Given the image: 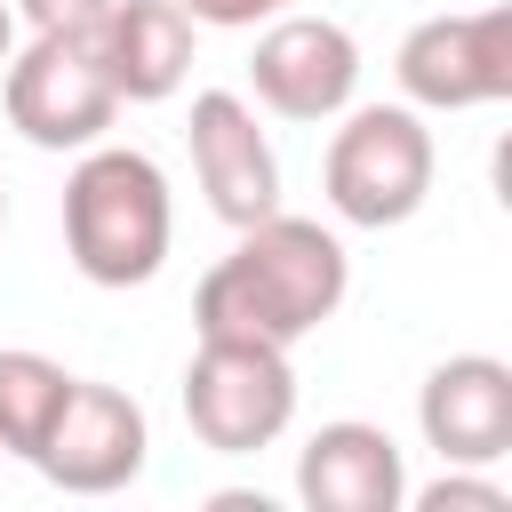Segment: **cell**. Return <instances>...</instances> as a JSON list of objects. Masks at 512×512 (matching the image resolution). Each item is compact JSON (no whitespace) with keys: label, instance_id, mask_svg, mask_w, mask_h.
I'll return each mask as SVG.
<instances>
[{"label":"cell","instance_id":"cell-1","mask_svg":"<svg viewBox=\"0 0 512 512\" xmlns=\"http://www.w3.org/2000/svg\"><path fill=\"white\" fill-rule=\"evenodd\" d=\"M352 296V256L328 224L312 216H256L232 256H216L192 288V328L200 336H248V344H280L296 352L312 328L336 320V304Z\"/></svg>","mask_w":512,"mask_h":512},{"label":"cell","instance_id":"cell-2","mask_svg":"<svg viewBox=\"0 0 512 512\" xmlns=\"http://www.w3.org/2000/svg\"><path fill=\"white\" fill-rule=\"evenodd\" d=\"M176 240L168 168L136 144H88L64 176V256L88 288H144L160 280Z\"/></svg>","mask_w":512,"mask_h":512},{"label":"cell","instance_id":"cell-3","mask_svg":"<svg viewBox=\"0 0 512 512\" xmlns=\"http://www.w3.org/2000/svg\"><path fill=\"white\" fill-rule=\"evenodd\" d=\"M440 152L416 104H344L336 136L320 152V192L336 208V224L352 232H392L432 200Z\"/></svg>","mask_w":512,"mask_h":512},{"label":"cell","instance_id":"cell-4","mask_svg":"<svg viewBox=\"0 0 512 512\" xmlns=\"http://www.w3.org/2000/svg\"><path fill=\"white\" fill-rule=\"evenodd\" d=\"M0 112L32 152H88L120 120V88L96 56V40H56L32 32L0 64Z\"/></svg>","mask_w":512,"mask_h":512},{"label":"cell","instance_id":"cell-5","mask_svg":"<svg viewBox=\"0 0 512 512\" xmlns=\"http://www.w3.org/2000/svg\"><path fill=\"white\" fill-rule=\"evenodd\" d=\"M184 424L216 456H256L296 424V368L280 344L248 336H200L184 360Z\"/></svg>","mask_w":512,"mask_h":512},{"label":"cell","instance_id":"cell-6","mask_svg":"<svg viewBox=\"0 0 512 512\" xmlns=\"http://www.w3.org/2000/svg\"><path fill=\"white\" fill-rule=\"evenodd\" d=\"M392 80L416 112H480L512 96V8H456L408 24Z\"/></svg>","mask_w":512,"mask_h":512},{"label":"cell","instance_id":"cell-7","mask_svg":"<svg viewBox=\"0 0 512 512\" xmlns=\"http://www.w3.org/2000/svg\"><path fill=\"white\" fill-rule=\"evenodd\" d=\"M248 88H256V104H264L272 120L328 128V120L360 96V40H352L336 16L280 8V16H264V32H256Z\"/></svg>","mask_w":512,"mask_h":512},{"label":"cell","instance_id":"cell-8","mask_svg":"<svg viewBox=\"0 0 512 512\" xmlns=\"http://www.w3.org/2000/svg\"><path fill=\"white\" fill-rule=\"evenodd\" d=\"M144 464H152V424H144V408H136L120 384L72 376L64 416L48 424L32 472H40L48 488H64V496H112V488H128Z\"/></svg>","mask_w":512,"mask_h":512},{"label":"cell","instance_id":"cell-9","mask_svg":"<svg viewBox=\"0 0 512 512\" xmlns=\"http://www.w3.org/2000/svg\"><path fill=\"white\" fill-rule=\"evenodd\" d=\"M184 144H192V176H200V200L248 232L256 216L280 208V152L256 120V104L240 88H200L192 96V120H184Z\"/></svg>","mask_w":512,"mask_h":512},{"label":"cell","instance_id":"cell-10","mask_svg":"<svg viewBox=\"0 0 512 512\" xmlns=\"http://www.w3.org/2000/svg\"><path fill=\"white\" fill-rule=\"evenodd\" d=\"M416 432L440 464L496 472L512 456V368L496 352H448L416 384Z\"/></svg>","mask_w":512,"mask_h":512},{"label":"cell","instance_id":"cell-11","mask_svg":"<svg viewBox=\"0 0 512 512\" xmlns=\"http://www.w3.org/2000/svg\"><path fill=\"white\" fill-rule=\"evenodd\" d=\"M296 496H304V512H400L408 504V456L384 424L336 416L296 448Z\"/></svg>","mask_w":512,"mask_h":512},{"label":"cell","instance_id":"cell-12","mask_svg":"<svg viewBox=\"0 0 512 512\" xmlns=\"http://www.w3.org/2000/svg\"><path fill=\"white\" fill-rule=\"evenodd\" d=\"M192 16L176 0H112V16L96 24V56L120 88V104H168L192 72Z\"/></svg>","mask_w":512,"mask_h":512},{"label":"cell","instance_id":"cell-13","mask_svg":"<svg viewBox=\"0 0 512 512\" xmlns=\"http://www.w3.org/2000/svg\"><path fill=\"white\" fill-rule=\"evenodd\" d=\"M64 392H72V368L64 360H48L32 344H8L0 352V448L32 464L40 440H48V424L64 416Z\"/></svg>","mask_w":512,"mask_h":512},{"label":"cell","instance_id":"cell-14","mask_svg":"<svg viewBox=\"0 0 512 512\" xmlns=\"http://www.w3.org/2000/svg\"><path fill=\"white\" fill-rule=\"evenodd\" d=\"M408 504H416V512H512L504 480L480 472V464H448L432 488H408Z\"/></svg>","mask_w":512,"mask_h":512},{"label":"cell","instance_id":"cell-15","mask_svg":"<svg viewBox=\"0 0 512 512\" xmlns=\"http://www.w3.org/2000/svg\"><path fill=\"white\" fill-rule=\"evenodd\" d=\"M24 32H56V40H96V24L112 16V0H8Z\"/></svg>","mask_w":512,"mask_h":512},{"label":"cell","instance_id":"cell-16","mask_svg":"<svg viewBox=\"0 0 512 512\" xmlns=\"http://www.w3.org/2000/svg\"><path fill=\"white\" fill-rule=\"evenodd\" d=\"M192 24H208V32H256L264 16H280V8H296V0H176Z\"/></svg>","mask_w":512,"mask_h":512},{"label":"cell","instance_id":"cell-17","mask_svg":"<svg viewBox=\"0 0 512 512\" xmlns=\"http://www.w3.org/2000/svg\"><path fill=\"white\" fill-rule=\"evenodd\" d=\"M8 48H16V8L0 0V64H8Z\"/></svg>","mask_w":512,"mask_h":512},{"label":"cell","instance_id":"cell-18","mask_svg":"<svg viewBox=\"0 0 512 512\" xmlns=\"http://www.w3.org/2000/svg\"><path fill=\"white\" fill-rule=\"evenodd\" d=\"M0 216H8V192H0Z\"/></svg>","mask_w":512,"mask_h":512}]
</instances>
